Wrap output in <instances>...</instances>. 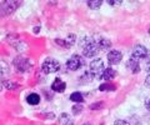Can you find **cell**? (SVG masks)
Wrapping results in <instances>:
<instances>
[{
  "label": "cell",
  "instance_id": "83f0119b",
  "mask_svg": "<svg viewBox=\"0 0 150 125\" xmlns=\"http://www.w3.org/2000/svg\"><path fill=\"white\" fill-rule=\"evenodd\" d=\"M1 89H3V83L0 81V91H1Z\"/></svg>",
  "mask_w": 150,
  "mask_h": 125
},
{
  "label": "cell",
  "instance_id": "cb8c5ba5",
  "mask_svg": "<svg viewBox=\"0 0 150 125\" xmlns=\"http://www.w3.org/2000/svg\"><path fill=\"white\" fill-rule=\"evenodd\" d=\"M114 125H130V124L128 121H125V120H116Z\"/></svg>",
  "mask_w": 150,
  "mask_h": 125
},
{
  "label": "cell",
  "instance_id": "ac0fdd59",
  "mask_svg": "<svg viewBox=\"0 0 150 125\" xmlns=\"http://www.w3.org/2000/svg\"><path fill=\"white\" fill-rule=\"evenodd\" d=\"M70 100L74 101V103H76V104H80V103L84 101V98H83V95L80 94V93L75 91V93H73V94L70 95Z\"/></svg>",
  "mask_w": 150,
  "mask_h": 125
},
{
  "label": "cell",
  "instance_id": "8992f818",
  "mask_svg": "<svg viewBox=\"0 0 150 125\" xmlns=\"http://www.w3.org/2000/svg\"><path fill=\"white\" fill-rule=\"evenodd\" d=\"M59 69H60V63L54 59H45V61L41 65V70L45 74L56 73V71H59Z\"/></svg>",
  "mask_w": 150,
  "mask_h": 125
},
{
  "label": "cell",
  "instance_id": "2e32d148",
  "mask_svg": "<svg viewBox=\"0 0 150 125\" xmlns=\"http://www.w3.org/2000/svg\"><path fill=\"white\" fill-rule=\"evenodd\" d=\"M9 74V65L6 61H4V60H0V78L5 76Z\"/></svg>",
  "mask_w": 150,
  "mask_h": 125
},
{
  "label": "cell",
  "instance_id": "3957f363",
  "mask_svg": "<svg viewBox=\"0 0 150 125\" xmlns=\"http://www.w3.org/2000/svg\"><path fill=\"white\" fill-rule=\"evenodd\" d=\"M133 59L135 60H145L146 63L150 64V52L145 48L144 45H135L134 49H133Z\"/></svg>",
  "mask_w": 150,
  "mask_h": 125
},
{
  "label": "cell",
  "instance_id": "9c48e42d",
  "mask_svg": "<svg viewBox=\"0 0 150 125\" xmlns=\"http://www.w3.org/2000/svg\"><path fill=\"white\" fill-rule=\"evenodd\" d=\"M123 59V54H121L119 50H111V52L108 53V63L110 65H118Z\"/></svg>",
  "mask_w": 150,
  "mask_h": 125
},
{
  "label": "cell",
  "instance_id": "d4e9b609",
  "mask_svg": "<svg viewBox=\"0 0 150 125\" xmlns=\"http://www.w3.org/2000/svg\"><path fill=\"white\" fill-rule=\"evenodd\" d=\"M108 3H109L110 5H112V6H115V5H120V4H121V1H112V0H109Z\"/></svg>",
  "mask_w": 150,
  "mask_h": 125
},
{
  "label": "cell",
  "instance_id": "ba28073f",
  "mask_svg": "<svg viewBox=\"0 0 150 125\" xmlns=\"http://www.w3.org/2000/svg\"><path fill=\"white\" fill-rule=\"evenodd\" d=\"M8 43L10 44L11 46H14L16 50H19V52H21V50L26 49V44L23 40L19 39L16 35H9L8 36Z\"/></svg>",
  "mask_w": 150,
  "mask_h": 125
},
{
  "label": "cell",
  "instance_id": "603a6c76",
  "mask_svg": "<svg viewBox=\"0 0 150 125\" xmlns=\"http://www.w3.org/2000/svg\"><path fill=\"white\" fill-rule=\"evenodd\" d=\"M104 106V103H95V104H91L90 105V109L91 110H99Z\"/></svg>",
  "mask_w": 150,
  "mask_h": 125
},
{
  "label": "cell",
  "instance_id": "9a60e30c",
  "mask_svg": "<svg viewBox=\"0 0 150 125\" xmlns=\"http://www.w3.org/2000/svg\"><path fill=\"white\" fill-rule=\"evenodd\" d=\"M26 101H28V104H30V105H38L40 103V96L35 94V93H31V94L26 96Z\"/></svg>",
  "mask_w": 150,
  "mask_h": 125
},
{
  "label": "cell",
  "instance_id": "52a82bcc",
  "mask_svg": "<svg viewBox=\"0 0 150 125\" xmlns=\"http://www.w3.org/2000/svg\"><path fill=\"white\" fill-rule=\"evenodd\" d=\"M20 4H21L20 1H4L0 5V11L8 15V14H11L14 10H16Z\"/></svg>",
  "mask_w": 150,
  "mask_h": 125
},
{
  "label": "cell",
  "instance_id": "5b68a950",
  "mask_svg": "<svg viewBox=\"0 0 150 125\" xmlns=\"http://www.w3.org/2000/svg\"><path fill=\"white\" fill-rule=\"evenodd\" d=\"M84 66H85V60H84L80 55H76V54L73 55L67 61V68L71 71H76Z\"/></svg>",
  "mask_w": 150,
  "mask_h": 125
},
{
  "label": "cell",
  "instance_id": "4dcf8cb0",
  "mask_svg": "<svg viewBox=\"0 0 150 125\" xmlns=\"http://www.w3.org/2000/svg\"><path fill=\"white\" fill-rule=\"evenodd\" d=\"M149 34H150V28H149Z\"/></svg>",
  "mask_w": 150,
  "mask_h": 125
},
{
  "label": "cell",
  "instance_id": "5bb4252c",
  "mask_svg": "<svg viewBox=\"0 0 150 125\" xmlns=\"http://www.w3.org/2000/svg\"><path fill=\"white\" fill-rule=\"evenodd\" d=\"M115 75H116L115 70H112L111 68H105L104 73H103V76H101V80H105V81L112 80L115 78Z\"/></svg>",
  "mask_w": 150,
  "mask_h": 125
},
{
  "label": "cell",
  "instance_id": "ffe728a7",
  "mask_svg": "<svg viewBox=\"0 0 150 125\" xmlns=\"http://www.w3.org/2000/svg\"><path fill=\"white\" fill-rule=\"evenodd\" d=\"M60 124H63V125H71L73 120H71V118H70V115L62 114V117H60Z\"/></svg>",
  "mask_w": 150,
  "mask_h": 125
},
{
  "label": "cell",
  "instance_id": "6da1fadb",
  "mask_svg": "<svg viewBox=\"0 0 150 125\" xmlns=\"http://www.w3.org/2000/svg\"><path fill=\"white\" fill-rule=\"evenodd\" d=\"M13 64H14V66H15L16 70L19 73H21V74L29 73L31 70V61L28 58L21 56V55H19V56L14 58Z\"/></svg>",
  "mask_w": 150,
  "mask_h": 125
},
{
  "label": "cell",
  "instance_id": "e0dca14e",
  "mask_svg": "<svg viewBox=\"0 0 150 125\" xmlns=\"http://www.w3.org/2000/svg\"><path fill=\"white\" fill-rule=\"evenodd\" d=\"M3 86H5V89L8 90H15L19 88V84H16V83H13L11 80H3Z\"/></svg>",
  "mask_w": 150,
  "mask_h": 125
},
{
  "label": "cell",
  "instance_id": "d6986e66",
  "mask_svg": "<svg viewBox=\"0 0 150 125\" xmlns=\"http://www.w3.org/2000/svg\"><path fill=\"white\" fill-rule=\"evenodd\" d=\"M101 4H103L101 0H89L88 6L90 9H93V10H96V9H99L101 6Z\"/></svg>",
  "mask_w": 150,
  "mask_h": 125
},
{
  "label": "cell",
  "instance_id": "7402d4cb",
  "mask_svg": "<svg viewBox=\"0 0 150 125\" xmlns=\"http://www.w3.org/2000/svg\"><path fill=\"white\" fill-rule=\"evenodd\" d=\"M81 110H83V106L81 105H74L73 106V113L75 115H79V114L81 113Z\"/></svg>",
  "mask_w": 150,
  "mask_h": 125
},
{
  "label": "cell",
  "instance_id": "44dd1931",
  "mask_svg": "<svg viewBox=\"0 0 150 125\" xmlns=\"http://www.w3.org/2000/svg\"><path fill=\"white\" fill-rule=\"evenodd\" d=\"M115 89H116L115 85L109 84V83H105V84H101L99 86V90H101V91H114Z\"/></svg>",
  "mask_w": 150,
  "mask_h": 125
},
{
  "label": "cell",
  "instance_id": "8fae6325",
  "mask_svg": "<svg viewBox=\"0 0 150 125\" xmlns=\"http://www.w3.org/2000/svg\"><path fill=\"white\" fill-rule=\"evenodd\" d=\"M75 40H76V36H75L74 34H70L67 39H65V41H63L62 39H56V44L62 45V46H65V48H70V46H73L75 44Z\"/></svg>",
  "mask_w": 150,
  "mask_h": 125
},
{
  "label": "cell",
  "instance_id": "484cf974",
  "mask_svg": "<svg viewBox=\"0 0 150 125\" xmlns=\"http://www.w3.org/2000/svg\"><path fill=\"white\" fill-rule=\"evenodd\" d=\"M145 85L150 88V74H149L148 76H146V79H145Z\"/></svg>",
  "mask_w": 150,
  "mask_h": 125
},
{
  "label": "cell",
  "instance_id": "7c38bea8",
  "mask_svg": "<svg viewBox=\"0 0 150 125\" xmlns=\"http://www.w3.org/2000/svg\"><path fill=\"white\" fill-rule=\"evenodd\" d=\"M126 68H128L133 74L140 73V65H139L138 60H135V59H133V58L129 59L128 61H126Z\"/></svg>",
  "mask_w": 150,
  "mask_h": 125
},
{
  "label": "cell",
  "instance_id": "f546056e",
  "mask_svg": "<svg viewBox=\"0 0 150 125\" xmlns=\"http://www.w3.org/2000/svg\"><path fill=\"white\" fill-rule=\"evenodd\" d=\"M84 125H90V124H89V123H86V124H84Z\"/></svg>",
  "mask_w": 150,
  "mask_h": 125
},
{
  "label": "cell",
  "instance_id": "4fadbf2b",
  "mask_svg": "<svg viewBox=\"0 0 150 125\" xmlns=\"http://www.w3.org/2000/svg\"><path fill=\"white\" fill-rule=\"evenodd\" d=\"M95 43L98 45V48H99V50H108V49H110V46H111V41L108 39H104V38L96 39Z\"/></svg>",
  "mask_w": 150,
  "mask_h": 125
},
{
  "label": "cell",
  "instance_id": "4316f807",
  "mask_svg": "<svg viewBox=\"0 0 150 125\" xmlns=\"http://www.w3.org/2000/svg\"><path fill=\"white\" fill-rule=\"evenodd\" d=\"M145 108H146L148 110H150V99H148L146 101H145Z\"/></svg>",
  "mask_w": 150,
  "mask_h": 125
},
{
  "label": "cell",
  "instance_id": "30bf717a",
  "mask_svg": "<svg viewBox=\"0 0 150 125\" xmlns=\"http://www.w3.org/2000/svg\"><path fill=\"white\" fill-rule=\"evenodd\" d=\"M65 89H67V84L60 79V78H56V79L53 81L51 84V90L56 91V93H63Z\"/></svg>",
  "mask_w": 150,
  "mask_h": 125
},
{
  "label": "cell",
  "instance_id": "7a4b0ae2",
  "mask_svg": "<svg viewBox=\"0 0 150 125\" xmlns=\"http://www.w3.org/2000/svg\"><path fill=\"white\" fill-rule=\"evenodd\" d=\"M99 53V48L95 43V39H86L83 43V54L85 58H94Z\"/></svg>",
  "mask_w": 150,
  "mask_h": 125
},
{
  "label": "cell",
  "instance_id": "277c9868",
  "mask_svg": "<svg viewBox=\"0 0 150 125\" xmlns=\"http://www.w3.org/2000/svg\"><path fill=\"white\" fill-rule=\"evenodd\" d=\"M104 70H105V66H104V61L101 59H95L90 63V74L93 75V78L101 79Z\"/></svg>",
  "mask_w": 150,
  "mask_h": 125
},
{
  "label": "cell",
  "instance_id": "f1b7e54d",
  "mask_svg": "<svg viewBox=\"0 0 150 125\" xmlns=\"http://www.w3.org/2000/svg\"><path fill=\"white\" fill-rule=\"evenodd\" d=\"M148 71H149V73H150V65H149V68H148Z\"/></svg>",
  "mask_w": 150,
  "mask_h": 125
}]
</instances>
